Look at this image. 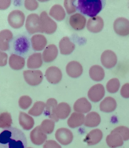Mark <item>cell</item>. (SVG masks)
Here are the masks:
<instances>
[{
  "label": "cell",
  "mask_w": 129,
  "mask_h": 148,
  "mask_svg": "<svg viewBox=\"0 0 129 148\" xmlns=\"http://www.w3.org/2000/svg\"><path fill=\"white\" fill-rule=\"evenodd\" d=\"M27 144L24 134L18 128H7L0 133V148H25Z\"/></svg>",
  "instance_id": "1"
},
{
  "label": "cell",
  "mask_w": 129,
  "mask_h": 148,
  "mask_svg": "<svg viewBox=\"0 0 129 148\" xmlns=\"http://www.w3.org/2000/svg\"><path fill=\"white\" fill-rule=\"evenodd\" d=\"M102 7L100 0H78L77 8L82 13L92 17L100 12Z\"/></svg>",
  "instance_id": "2"
},
{
  "label": "cell",
  "mask_w": 129,
  "mask_h": 148,
  "mask_svg": "<svg viewBox=\"0 0 129 148\" xmlns=\"http://www.w3.org/2000/svg\"><path fill=\"white\" fill-rule=\"evenodd\" d=\"M27 31L31 34L40 32L43 33L40 16L35 13H31L27 17L25 24Z\"/></svg>",
  "instance_id": "3"
},
{
  "label": "cell",
  "mask_w": 129,
  "mask_h": 148,
  "mask_svg": "<svg viewBox=\"0 0 129 148\" xmlns=\"http://www.w3.org/2000/svg\"><path fill=\"white\" fill-rule=\"evenodd\" d=\"M40 17L42 32L47 34L54 32L57 28V24L49 16L46 12L42 11L40 14Z\"/></svg>",
  "instance_id": "4"
},
{
  "label": "cell",
  "mask_w": 129,
  "mask_h": 148,
  "mask_svg": "<svg viewBox=\"0 0 129 148\" xmlns=\"http://www.w3.org/2000/svg\"><path fill=\"white\" fill-rule=\"evenodd\" d=\"M23 75L25 81L32 86L37 85L42 82L43 75L40 70H27L23 71Z\"/></svg>",
  "instance_id": "5"
},
{
  "label": "cell",
  "mask_w": 129,
  "mask_h": 148,
  "mask_svg": "<svg viewBox=\"0 0 129 148\" xmlns=\"http://www.w3.org/2000/svg\"><path fill=\"white\" fill-rule=\"evenodd\" d=\"M25 15L21 11L16 10H13L9 14L8 20L10 25L14 28H18L23 25Z\"/></svg>",
  "instance_id": "6"
},
{
  "label": "cell",
  "mask_w": 129,
  "mask_h": 148,
  "mask_svg": "<svg viewBox=\"0 0 129 148\" xmlns=\"http://www.w3.org/2000/svg\"><path fill=\"white\" fill-rule=\"evenodd\" d=\"M113 28L117 34L122 36H126L129 32V21L124 17L118 18L114 22Z\"/></svg>",
  "instance_id": "7"
},
{
  "label": "cell",
  "mask_w": 129,
  "mask_h": 148,
  "mask_svg": "<svg viewBox=\"0 0 129 148\" xmlns=\"http://www.w3.org/2000/svg\"><path fill=\"white\" fill-rule=\"evenodd\" d=\"M102 65L107 69L114 67L117 62V57L115 53L110 50L104 51L102 53L100 58Z\"/></svg>",
  "instance_id": "8"
},
{
  "label": "cell",
  "mask_w": 129,
  "mask_h": 148,
  "mask_svg": "<svg viewBox=\"0 0 129 148\" xmlns=\"http://www.w3.org/2000/svg\"><path fill=\"white\" fill-rule=\"evenodd\" d=\"M105 91L103 85L98 84L93 86L89 90L88 96L91 101L97 102L100 101L104 97Z\"/></svg>",
  "instance_id": "9"
},
{
  "label": "cell",
  "mask_w": 129,
  "mask_h": 148,
  "mask_svg": "<svg viewBox=\"0 0 129 148\" xmlns=\"http://www.w3.org/2000/svg\"><path fill=\"white\" fill-rule=\"evenodd\" d=\"M55 137L57 140L63 145H67L70 143L73 137L71 131L65 128L58 129L56 132Z\"/></svg>",
  "instance_id": "10"
},
{
  "label": "cell",
  "mask_w": 129,
  "mask_h": 148,
  "mask_svg": "<svg viewBox=\"0 0 129 148\" xmlns=\"http://www.w3.org/2000/svg\"><path fill=\"white\" fill-rule=\"evenodd\" d=\"M45 76L49 82L53 84H56L61 80L62 74L59 68L53 66L47 69Z\"/></svg>",
  "instance_id": "11"
},
{
  "label": "cell",
  "mask_w": 129,
  "mask_h": 148,
  "mask_svg": "<svg viewBox=\"0 0 129 148\" xmlns=\"http://www.w3.org/2000/svg\"><path fill=\"white\" fill-rule=\"evenodd\" d=\"M104 23L102 18L99 16H96L89 18L88 20L87 27L90 32L98 33L102 29Z\"/></svg>",
  "instance_id": "12"
},
{
  "label": "cell",
  "mask_w": 129,
  "mask_h": 148,
  "mask_svg": "<svg viewBox=\"0 0 129 148\" xmlns=\"http://www.w3.org/2000/svg\"><path fill=\"white\" fill-rule=\"evenodd\" d=\"M66 72L70 77L76 78L79 77L82 73L83 68L78 62L72 61L69 62L66 67Z\"/></svg>",
  "instance_id": "13"
},
{
  "label": "cell",
  "mask_w": 129,
  "mask_h": 148,
  "mask_svg": "<svg viewBox=\"0 0 129 148\" xmlns=\"http://www.w3.org/2000/svg\"><path fill=\"white\" fill-rule=\"evenodd\" d=\"M30 136L32 142L37 145L42 144L47 138L46 135L42 131L40 125L36 126L31 131Z\"/></svg>",
  "instance_id": "14"
},
{
  "label": "cell",
  "mask_w": 129,
  "mask_h": 148,
  "mask_svg": "<svg viewBox=\"0 0 129 148\" xmlns=\"http://www.w3.org/2000/svg\"><path fill=\"white\" fill-rule=\"evenodd\" d=\"M86 19L82 14L76 13L70 16L69 23L71 26L76 30H80L83 29L85 26Z\"/></svg>",
  "instance_id": "15"
},
{
  "label": "cell",
  "mask_w": 129,
  "mask_h": 148,
  "mask_svg": "<svg viewBox=\"0 0 129 148\" xmlns=\"http://www.w3.org/2000/svg\"><path fill=\"white\" fill-rule=\"evenodd\" d=\"M57 101L53 98L48 99L45 104V109L44 114L49 118L55 122H57L59 119L56 117L55 111L57 105Z\"/></svg>",
  "instance_id": "16"
},
{
  "label": "cell",
  "mask_w": 129,
  "mask_h": 148,
  "mask_svg": "<svg viewBox=\"0 0 129 148\" xmlns=\"http://www.w3.org/2000/svg\"><path fill=\"white\" fill-rule=\"evenodd\" d=\"M91 107V104L85 97H82L77 99L73 106L74 111L84 113L89 112Z\"/></svg>",
  "instance_id": "17"
},
{
  "label": "cell",
  "mask_w": 129,
  "mask_h": 148,
  "mask_svg": "<svg viewBox=\"0 0 129 148\" xmlns=\"http://www.w3.org/2000/svg\"><path fill=\"white\" fill-rule=\"evenodd\" d=\"M58 54V50L56 46L53 44L47 46L43 51L42 58L46 62L53 61L57 57Z\"/></svg>",
  "instance_id": "18"
},
{
  "label": "cell",
  "mask_w": 129,
  "mask_h": 148,
  "mask_svg": "<svg viewBox=\"0 0 129 148\" xmlns=\"http://www.w3.org/2000/svg\"><path fill=\"white\" fill-rule=\"evenodd\" d=\"M102 137V133L100 129H96L91 130L86 136L84 141L88 145H95L100 142Z\"/></svg>",
  "instance_id": "19"
},
{
  "label": "cell",
  "mask_w": 129,
  "mask_h": 148,
  "mask_svg": "<svg viewBox=\"0 0 129 148\" xmlns=\"http://www.w3.org/2000/svg\"><path fill=\"white\" fill-rule=\"evenodd\" d=\"M13 34L9 29H4L0 31V49L8 50L9 47V42L13 38Z\"/></svg>",
  "instance_id": "20"
},
{
  "label": "cell",
  "mask_w": 129,
  "mask_h": 148,
  "mask_svg": "<svg viewBox=\"0 0 129 148\" xmlns=\"http://www.w3.org/2000/svg\"><path fill=\"white\" fill-rule=\"evenodd\" d=\"M59 46L60 53L63 55L71 53L75 48L74 44L71 42L67 36L63 37L60 41Z\"/></svg>",
  "instance_id": "21"
},
{
  "label": "cell",
  "mask_w": 129,
  "mask_h": 148,
  "mask_svg": "<svg viewBox=\"0 0 129 148\" xmlns=\"http://www.w3.org/2000/svg\"><path fill=\"white\" fill-rule=\"evenodd\" d=\"M31 40L33 49L37 51L42 50L45 47L47 43L45 36L40 34L33 36Z\"/></svg>",
  "instance_id": "22"
},
{
  "label": "cell",
  "mask_w": 129,
  "mask_h": 148,
  "mask_svg": "<svg viewBox=\"0 0 129 148\" xmlns=\"http://www.w3.org/2000/svg\"><path fill=\"white\" fill-rule=\"evenodd\" d=\"M117 107L115 99L112 97H107L102 101L100 104V110L105 112L114 111Z\"/></svg>",
  "instance_id": "23"
},
{
  "label": "cell",
  "mask_w": 129,
  "mask_h": 148,
  "mask_svg": "<svg viewBox=\"0 0 129 148\" xmlns=\"http://www.w3.org/2000/svg\"><path fill=\"white\" fill-rule=\"evenodd\" d=\"M106 141L108 146L111 148H115L121 146L124 143L121 136L117 133L112 132L107 136Z\"/></svg>",
  "instance_id": "24"
},
{
  "label": "cell",
  "mask_w": 129,
  "mask_h": 148,
  "mask_svg": "<svg viewBox=\"0 0 129 148\" xmlns=\"http://www.w3.org/2000/svg\"><path fill=\"white\" fill-rule=\"evenodd\" d=\"M84 115L76 112H73L68 119L67 123L71 128H74L81 125L84 123Z\"/></svg>",
  "instance_id": "25"
},
{
  "label": "cell",
  "mask_w": 129,
  "mask_h": 148,
  "mask_svg": "<svg viewBox=\"0 0 129 148\" xmlns=\"http://www.w3.org/2000/svg\"><path fill=\"white\" fill-rule=\"evenodd\" d=\"M20 125L25 130H29L33 127L34 122L33 118L23 112H20L19 116Z\"/></svg>",
  "instance_id": "26"
},
{
  "label": "cell",
  "mask_w": 129,
  "mask_h": 148,
  "mask_svg": "<svg viewBox=\"0 0 129 148\" xmlns=\"http://www.w3.org/2000/svg\"><path fill=\"white\" fill-rule=\"evenodd\" d=\"M71 111V107L68 104L61 102L57 106L55 114L58 119H65L68 116Z\"/></svg>",
  "instance_id": "27"
},
{
  "label": "cell",
  "mask_w": 129,
  "mask_h": 148,
  "mask_svg": "<svg viewBox=\"0 0 129 148\" xmlns=\"http://www.w3.org/2000/svg\"><path fill=\"white\" fill-rule=\"evenodd\" d=\"M14 44L15 51L20 53L26 52L29 48V41L27 38L24 36L18 38L15 40Z\"/></svg>",
  "instance_id": "28"
},
{
  "label": "cell",
  "mask_w": 129,
  "mask_h": 148,
  "mask_svg": "<svg viewBox=\"0 0 129 148\" xmlns=\"http://www.w3.org/2000/svg\"><path fill=\"white\" fill-rule=\"evenodd\" d=\"M101 118L97 112H92L88 113L84 120V125L89 127H94L98 126L100 123Z\"/></svg>",
  "instance_id": "29"
},
{
  "label": "cell",
  "mask_w": 129,
  "mask_h": 148,
  "mask_svg": "<svg viewBox=\"0 0 129 148\" xmlns=\"http://www.w3.org/2000/svg\"><path fill=\"white\" fill-rule=\"evenodd\" d=\"M9 64L10 67L15 70L22 69L24 67L25 61L24 58L15 54H12L9 58Z\"/></svg>",
  "instance_id": "30"
},
{
  "label": "cell",
  "mask_w": 129,
  "mask_h": 148,
  "mask_svg": "<svg viewBox=\"0 0 129 148\" xmlns=\"http://www.w3.org/2000/svg\"><path fill=\"white\" fill-rule=\"evenodd\" d=\"M42 62L41 53H35L28 58L27 61V66L29 69H37L41 66Z\"/></svg>",
  "instance_id": "31"
},
{
  "label": "cell",
  "mask_w": 129,
  "mask_h": 148,
  "mask_svg": "<svg viewBox=\"0 0 129 148\" xmlns=\"http://www.w3.org/2000/svg\"><path fill=\"white\" fill-rule=\"evenodd\" d=\"M89 74L91 78L95 81H101L105 76L104 69L101 66L98 65H94L91 67Z\"/></svg>",
  "instance_id": "32"
},
{
  "label": "cell",
  "mask_w": 129,
  "mask_h": 148,
  "mask_svg": "<svg viewBox=\"0 0 129 148\" xmlns=\"http://www.w3.org/2000/svg\"><path fill=\"white\" fill-rule=\"evenodd\" d=\"M50 16L58 21H61L64 19L66 13L62 6L58 4L53 5L51 8L49 12Z\"/></svg>",
  "instance_id": "33"
},
{
  "label": "cell",
  "mask_w": 129,
  "mask_h": 148,
  "mask_svg": "<svg viewBox=\"0 0 129 148\" xmlns=\"http://www.w3.org/2000/svg\"><path fill=\"white\" fill-rule=\"evenodd\" d=\"M45 106V103L42 101L35 103L33 107L28 111V113L34 116H38L42 113Z\"/></svg>",
  "instance_id": "34"
},
{
  "label": "cell",
  "mask_w": 129,
  "mask_h": 148,
  "mask_svg": "<svg viewBox=\"0 0 129 148\" xmlns=\"http://www.w3.org/2000/svg\"><path fill=\"white\" fill-rule=\"evenodd\" d=\"M12 123L10 114L7 112L0 114V128H4L10 127Z\"/></svg>",
  "instance_id": "35"
},
{
  "label": "cell",
  "mask_w": 129,
  "mask_h": 148,
  "mask_svg": "<svg viewBox=\"0 0 129 148\" xmlns=\"http://www.w3.org/2000/svg\"><path fill=\"white\" fill-rule=\"evenodd\" d=\"M55 123L52 120L46 119L44 120L40 126L42 131L45 134L51 133L54 130Z\"/></svg>",
  "instance_id": "36"
},
{
  "label": "cell",
  "mask_w": 129,
  "mask_h": 148,
  "mask_svg": "<svg viewBox=\"0 0 129 148\" xmlns=\"http://www.w3.org/2000/svg\"><path fill=\"white\" fill-rule=\"evenodd\" d=\"M120 83L119 79L116 78L110 80L107 83L106 88L107 91L110 93H115L119 90Z\"/></svg>",
  "instance_id": "37"
},
{
  "label": "cell",
  "mask_w": 129,
  "mask_h": 148,
  "mask_svg": "<svg viewBox=\"0 0 129 148\" xmlns=\"http://www.w3.org/2000/svg\"><path fill=\"white\" fill-rule=\"evenodd\" d=\"M111 132L118 133L122 137L123 140H128L129 138V129L123 126H118L113 130Z\"/></svg>",
  "instance_id": "38"
},
{
  "label": "cell",
  "mask_w": 129,
  "mask_h": 148,
  "mask_svg": "<svg viewBox=\"0 0 129 148\" xmlns=\"http://www.w3.org/2000/svg\"><path fill=\"white\" fill-rule=\"evenodd\" d=\"M32 103V99L27 95L21 96L18 101L19 106L21 109L23 110H26L28 108Z\"/></svg>",
  "instance_id": "39"
},
{
  "label": "cell",
  "mask_w": 129,
  "mask_h": 148,
  "mask_svg": "<svg viewBox=\"0 0 129 148\" xmlns=\"http://www.w3.org/2000/svg\"><path fill=\"white\" fill-rule=\"evenodd\" d=\"M74 0H66L64 1V5L67 13L71 14L75 12L76 10V6L74 4Z\"/></svg>",
  "instance_id": "40"
},
{
  "label": "cell",
  "mask_w": 129,
  "mask_h": 148,
  "mask_svg": "<svg viewBox=\"0 0 129 148\" xmlns=\"http://www.w3.org/2000/svg\"><path fill=\"white\" fill-rule=\"evenodd\" d=\"M24 5L27 10H33L38 8V3L36 0H27L25 1Z\"/></svg>",
  "instance_id": "41"
},
{
  "label": "cell",
  "mask_w": 129,
  "mask_h": 148,
  "mask_svg": "<svg viewBox=\"0 0 129 148\" xmlns=\"http://www.w3.org/2000/svg\"><path fill=\"white\" fill-rule=\"evenodd\" d=\"M43 148H61L56 141L53 140H47L43 145Z\"/></svg>",
  "instance_id": "42"
},
{
  "label": "cell",
  "mask_w": 129,
  "mask_h": 148,
  "mask_svg": "<svg viewBox=\"0 0 129 148\" xmlns=\"http://www.w3.org/2000/svg\"><path fill=\"white\" fill-rule=\"evenodd\" d=\"M120 93L123 97L126 98H129L128 83H126L122 86L120 90Z\"/></svg>",
  "instance_id": "43"
},
{
  "label": "cell",
  "mask_w": 129,
  "mask_h": 148,
  "mask_svg": "<svg viewBox=\"0 0 129 148\" xmlns=\"http://www.w3.org/2000/svg\"><path fill=\"white\" fill-rule=\"evenodd\" d=\"M8 57L6 53L0 50V66H4L6 64Z\"/></svg>",
  "instance_id": "44"
},
{
  "label": "cell",
  "mask_w": 129,
  "mask_h": 148,
  "mask_svg": "<svg viewBox=\"0 0 129 148\" xmlns=\"http://www.w3.org/2000/svg\"><path fill=\"white\" fill-rule=\"evenodd\" d=\"M11 3V0H0V10L7 9L10 6Z\"/></svg>",
  "instance_id": "45"
},
{
  "label": "cell",
  "mask_w": 129,
  "mask_h": 148,
  "mask_svg": "<svg viewBox=\"0 0 129 148\" xmlns=\"http://www.w3.org/2000/svg\"><path fill=\"white\" fill-rule=\"evenodd\" d=\"M27 148H32L30 147H27Z\"/></svg>",
  "instance_id": "46"
}]
</instances>
